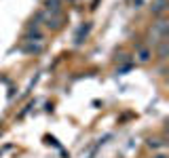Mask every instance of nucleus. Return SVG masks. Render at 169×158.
I'll return each instance as SVG.
<instances>
[{"mask_svg": "<svg viewBox=\"0 0 169 158\" xmlns=\"http://www.w3.org/2000/svg\"><path fill=\"white\" fill-rule=\"evenodd\" d=\"M89 30H91V23L83 25V28L78 30V34H76V40H74V42H76V44H81V42H83V36H87V34H89Z\"/></svg>", "mask_w": 169, "mask_h": 158, "instance_id": "nucleus-1", "label": "nucleus"}, {"mask_svg": "<svg viewBox=\"0 0 169 158\" xmlns=\"http://www.w3.org/2000/svg\"><path fill=\"white\" fill-rule=\"evenodd\" d=\"M137 59H140L142 63H146V61L150 59V51H148V49H142V51L137 53Z\"/></svg>", "mask_w": 169, "mask_h": 158, "instance_id": "nucleus-2", "label": "nucleus"}, {"mask_svg": "<svg viewBox=\"0 0 169 158\" xmlns=\"http://www.w3.org/2000/svg\"><path fill=\"white\" fill-rule=\"evenodd\" d=\"M163 8H165V0H157V4L152 6V11H154V13H161Z\"/></svg>", "mask_w": 169, "mask_h": 158, "instance_id": "nucleus-3", "label": "nucleus"}, {"mask_svg": "<svg viewBox=\"0 0 169 158\" xmlns=\"http://www.w3.org/2000/svg\"><path fill=\"white\" fill-rule=\"evenodd\" d=\"M148 146H150V148H159V146H163V141H159V139H150Z\"/></svg>", "mask_w": 169, "mask_h": 158, "instance_id": "nucleus-4", "label": "nucleus"}, {"mask_svg": "<svg viewBox=\"0 0 169 158\" xmlns=\"http://www.w3.org/2000/svg\"><path fill=\"white\" fill-rule=\"evenodd\" d=\"M157 158H165V156H163V154H159V156H157Z\"/></svg>", "mask_w": 169, "mask_h": 158, "instance_id": "nucleus-5", "label": "nucleus"}]
</instances>
